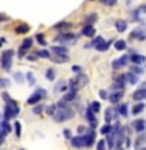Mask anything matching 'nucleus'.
Returning <instances> with one entry per match:
<instances>
[{"label": "nucleus", "mask_w": 146, "mask_h": 150, "mask_svg": "<svg viewBox=\"0 0 146 150\" xmlns=\"http://www.w3.org/2000/svg\"><path fill=\"white\" fill-rule=\"evenodd\" d=\"M2 97H3L5 103H6V106H5V110H3V117H5V120H8V119H13V117H16V116L19 114V111H21V108H19V105H17V103L13 100L11 97L8 96L6 92H3V94H2Z\"/></svg>", "instance_id": "nucleus-1"}, {"label": "nucleus", "mask_w": 146, "mask_h": 150, "mask_svg": "<svg viewBox=\"0 0 146 150\" xmlns=\"http://www.w3.org/2000/svg\"><path fill=\"white\" fill-rule=\"evenodd\" d=\"M74 117V110L72 108H63V110H58L54 112V119L57 122H64V120H69Z\"/></svg>", "instance_id": "nucleus-2"}, {"label": "nucleus", "mask_w": 146, "mask_h": 150, "mask_svg": "<svg viewBox=\"0 0 146 150\" xmlns=\"http://www.w3.org/2000/svg\"><path fill=\"white\" fill-rule=\"evenodd\" d=\"M87 83H88V77H87V75H85V74H79V75H75L72 80H69V88L71 89H79V88L85 86Z\"/></svg>", "instance_id": "nucleus-3"}, {"label": "nucleus", "mask_w": 146, "mask_h": 150, "mask_svg": "<svg viewBox=\"0 0 146 150\" xmlns=\"http://www.w3.org/2000/svg\"><path fill=\"white\" fill-rule=\"evenodd\" d=\"M13 56H14V50H5L2 53V69L3 70H9L13 64Z\"/></svg>", "instance_id": "nucleus-4"}, {"label": "nucleus", "mask_w": 146, "mask_h": 150, "mask_svg": "<svg viewBox=\"0 0 146 150\" xmlns=\"http://www.w3.org/2000/svg\"><path fill=\"white\" fill-rule=\"evenodd\" d=\"M44 97H46V91H44V89H36V91L27 98V105H36V103H41V100Z\"/></svg>", "instance_id": "nucleus-5"}, {"label": "nucleus", "mask_w": 146, "mask_h": 150, "mask_svg": "<svg viewBox=\"0 0 146 150\" xmlns=\"http://www.w3.org/2000/svg\"><path fill=\"white\" fill-rule=\"evenodd\" d=\"M75 39H77V35H74V33H61V35H58L55 38L57 42H61V44H74Z\"/></svg>", "instance_id": "nucleus-6"}, {"label": "nucleus", "mask_w": 146, "mask_h": 150, "mask_svg": "<svg viewBox=\"0 0 146 150\" xmlns=\"http://www.w3.org/2000/svg\"><path fill=\"white\" fill-rule=\"evenodd\" d=\"M31 44H33V39H31V38H25V39H24L22 45L19 47V52H17V56H19V58H22V56L25 55L28 50H30Z\"/></svg>", "instance_id": "nucleus-7"}, {"label": "nucleus", "mask_w": 146, "mask_h": 150, "mask_svg": "<svg viewBox=\"0 0 146 150\" xmlns=\"http://www.w3.org/2000/svg\"><path fill=\"white\" fill-rule=\"evenodd\" d=\"M83 136V147H91L94 144V139H96V133H94V130H89L87 131Z\"/></svg>", "instance_id": "nucleus-8"}, {"label": "nucleus", "mask_w": 146, "mask_h": 150, "mask_svg": "<svg viewBox=\"0 0 146 150\" xmlns=\"http://www.w3.org/2000/svg\"><path fill=\"white\" fill-rule=\"evenodd\" d=\"M129 64V55H122L120 59H115L112 63V67L115 69V70H118V69H121V67H124V66H127Z\"/></svg>", "instance_id": "nucleus-9"}, {"label": "nucleus", "mask_w": 146, "mask_h": 150, "mask_svg": "<svg viewBox=\"0 0 146 150\" xmlns=\"http://www.w3.org/2000/svg\"><path fill=\"white\" fill-rule=\"evenodd\" d=\"M129 63L135 64V66H140L141 63H146V58L140 53H130L129 55Z\"/></svg>", "instance_id": "nucleus-10"}, {"label": "nucleus", "mask_w": 146, "mask_h": 150, "mask_svg": "<svg viewBox=\"0 0 146 150\" xmlns=\"http://www.w3.org/2000/svg\"><path fill=\"white\" fill-rule=\"evenodd\" d=\"M130 39H137V41H145V39H146V31H145V30H141V27L135 28V30L130 33Z\"/></svg>", "instance_id": "nucleus-11"}, {"label": "nucleus", "mask_w": 146, "mask_h": 150, "mask_svg": "<svg viewBox=\"0 0 146 150\" xmlns=\"http://www.w3.org/2000/svg\"><path fill=\"white\" fill-rule=\"evenodd\" d=\"M75 98H77V89H71V88H69V91L64 94L61 100H63L64 103H68V102H72V100H75Z\"/></svg>", "instance_id": "nucleus-12"}, {"label": "nucleus", "mask_w": 146, "mask_h": 150, "mask_svg": "<svg viewBox=\"0 0 146 150\" xmlns=\"http://www.w3.org/2000/svg\"><path fill=\"white\" fill-rule=\"evenodd\" d=\"M132 97H134V100H137V102L145 100L146 98V88H138L134 94H132Z\"/></svg>", "instance_id": "nucleus-13"}, {"label": "nucleus", "mask_w": 146, "mask_h": 150, "mask_svg": "<svg viewBox=\"0 0 146 150\" xmlns=\"http://www.w3.org/2000/svg\"><path fill=\"white\" fill-rule=\"evenodd\" d=\"M122 96H124V89H121V91H115L113 94H110V97H108V100H110L112 103H118L122 98Z\"/></svg>", "instance_id": "nucleus-14"}, {"label": "nucleus", "mask_w": 146, "mask_h": 150, "mask_svg": "<svg viewBox=\"0 0 146 150\" xmlns=\"http://www.w3.org/2000/svg\"><path fill=\"white\" fill-rule=\"evenodd\" d=\"M82 35H85V36H88V38H93L94 35H96V30H94V27L93 25H83L82 27Z\"/></svg>", "instance_id": "nucleus-15"}, {"label": "nucleus", "mask_w": 146, "mask_h": 150, "mask_svg": "<svg viewBox=\"0 0 146 150\" xmlns=\"http://www.w3.org/2000/svg\"><path fill=\"white\" fill-rule=\"evenodd\" d=\"M132 127H134V130L135 131H143L145 130V127H146V120L145 119H137V120H134V124H132Z\"/></svg>", "instance_id": "nucleus-16"}, {"label": "nucleus", "mask_w": 146, "mask_h": 150, "mask_svg": "<svg viewBox=\"0 0 146 150\" xmlns=\"http://www.w3.org/2000/svg\"><path fill=\"white\" fill-rule=\"evenodd\" d=\"M50 58L54 63H58V64H63V63H68L69 61L68 55H50Z\"/></svg>", "instance_id": "nucleus-17"}, {"label": "nucleus", "mask_w": 146, "mask_h": 150, "mask_svg": "<svg viewBox=\"0 0 146 150\" xmlns=\"http://www.w3.org/2000/svg\"><path fill=\"white\" fill-rule=\"evenodd\" d=\"M71 144H72V147H75V149L83 147V136H72V138H71Z\"/></svg>", "instance_id": "nucleus-18"}, {"label": "nucleus", "mask_w": 146, "mask_h": 150, "mask_svg": "<svg viewBox=\"0 0 146 150\" xmlns=\"http://www.w3.org/2000/svg\"><path fill=\"white\" fill-rule=\"evenodd\" d=\"M52 55H68V49L64 45H54L52 47Z\"/></svg>", "instance_id": "nucleus-19"}, {"label": "nucleus", "mask_w": 146, "mask_h": 150, "mask_svg": "<svg viewBox=\"0 0 146 150\" xmlns=\"http://www.w3.org/2000/svg\"><path fill=\"white\" fill-rule=\"evenodd\" d=\"M112 119H116V110H113V108H107V110H105V122H107V124H110Z\"/></svg>", "instance_id": "nucleus-20"}, {"label": "nucleus", "mask_w": 146, "mask_h": 150, "mask_svg": "<svg viewBox=\"0 0 146 150\" xmlns=\"http://www.w3.org/2000/svg\"><path fill=\"white\" fill-rule=\"evenodd\" d=\"M115 28L120 33H124L127 30V22L126 21H122V19H118V21L115 22Z\"/></svg>", "instance_id": "nucleus-21"}, {"label": "nucleus", "mask_w": 146, "mask_h": 150, "mask_svg": "<svg viewBox=\"0 0 146 150\" xmlns=\"http://www.w3.org/2000/svg\"><path fill=\"white\" fill-rule=\"evenodd\" d=\"M110 44H112V42L110 41H101V42H99V44L96 45V47H94V49H96L97 52H105V50H108V47H110Z\"/></svg>", "instance_id": "nucleus-22"}, {"label": "nucleus", "mask_w": 146, "mask_h": 150, "mask_svg": "<svg viewBox=\"0 0 146 150\" xmlns=\"http://www.w3.org/2000/svg\"><path fill=\"white\" fill-rule=\"evenodd\" d=\"M143 110H145V103H143V102H137L135 105H134V108H132V114H134V116H138Z\"/></svg>", "instance_id": "nucleus-23"}, {"label": "nucleus", "mask_w": 146, "mask_h": 150, "mask_svg": "<svg viewBox=\"0 0 146 150\" xmlns=\"http://www.w3.org/2000/svg\"><path fill=\"white\" fill-rule=\"evenodd\" d=\"M9 131H11V125L8 124V120H3L2 124H0V133H3L5 136H6Z\"/></svg>", "instance_id": "nucleus-24"}, {"label": "nucleus", "mask_w": 146, "mask_h": 150, "mask_svg": "<svg viewBox=\"0 0 146 150\" xmlns=\"http://www.w3.org/2000/svg\"><path fill=\"white\" fill-rule=\"evenodd\" d=\"M96 21H97V14L96 13H91V14H88V16L85 17V25H93Z\"/></svg>", "instance_id": "nucleus-25"}, {"label": "nucleus", "mask_w": 146, "mask_h": 150, "mask_svg": "<svg viewBox=\"0 0 146 150\" xmlns=\"http://www.w3.org/2000/svg\"><path fill=\"white\" fill-rule=\"evenodd\" d=\"M115 50H120V52H122V50H126L127 49V44H126V41H122V39H118V41H115Z\"/></svg>", "instance_id": "nucleus-26"}, {"label": "nucleus", "mask_w": 146, "mask_h": 150, "mask_svg": "<svg viewBox=\"0 0 146 150\" xmlns=\"http://www.w3.org/2000/svg\"><path fill=\"white\" fill-rule=\"evenodd\" d=\"M124 75H126V83L129 81L130 84H135L137 81H138V75H135V74H132V72L124 74Z\"/></svg>", "instance_id": "nucleus-27"}, {"label": "nucleus", "mask_w": 146, "mask_h": 150, "mask_svg": "<svg viewBox=\"0 0 146 150\" xmlns=\"http://www.w3.org/2000/svg\"><path fill=\"white\" fill-rule=\"evenodd\" d=\"M28 31H30V25H27V23H21L19 27H16V33H19V35H24Z\"/></svg>", "instance_id": "nucleus-28"}, {"label": "nucleus", "mask_w": 146, "mask_h": 150, "mask_svg": "<svg viewBox=\"0 0 146 150\" xmlns=\"http://www.w3.org/2000/svg\"><path fill=\"white\" fill-rule=\"evenodd\" d=\"M105 144H107L110 149L115 147V134H113V133H108V134H107V141H105Z\"/></svg>", "instance_id": "nucleus-29"}, {"label": "nucleus", "mask_w": 146, "mask_h": 150, "mask_svg": "<svg viewBox=\"0 0 146 150\" xmlns=\"http://www.w3.org/2000/svg\"><path fill=\"white\" fill-rule=\"evenodd\" d=\"M88 106H89V110H91V111L94 112V114L101 111V103H99V102H91Z\"/></svg>", "instance_id": "nucleus-30"}, {"label": "nucleus", "mask_w": 146, "mask_h": 150, "mask_svg": "<svg viewBox=\"0 0 146 150\" xmlns=\"http://www.w3.org/2000/svg\"><path fill=\"white\" fill-rule=\"evenodd\" d=\"M69 27H71V23H68V22H60V23H57V25H54V28L55 30H69Z\"/></svg>", "instance_id": "nucleus-31"}, {"label": "nucleus", "mask_w": 146, "mask_h": 150, "mask_svg": "<svg viewBox=\"0 0 146 150\" xmlns=\"http://www.w3.org/2000/svg\"><path fill=\"white\" fill-rule=\"evenodd\" d=\"M129 72L135 74V75H138V74H143V67H140V66H135V64H130V67H129Z\"/></svg>", "instance_id": "nucleus-32"}, {"label": "nucleus", "mask_w": 146, "mask_h": 150, "mask_svg": "<svg viewBox=\"0 0 146 150\" xmlns=\"http://www.w3.org/2000/svg\"><path fill=\"white\" fill-rule=\"evenodd\" d=\"M46 78L49 80V81H54V80H55V70L52 67H49L46 70Z\"/></svg>", "instance_id": "nucleus-33"}, {"label": "nucleus", "mask_w": 146, "mask_h": 150, "mask_svg": "<svg viewBox=\"0 0 146 150\" xmlns=\"http://www.w3.org/2000/svg\"><path fill=\"white\" fill-rule=\"evenodd\" d=\"M116 112H120L121 116H127V114H129V112H127V105H126V103H121V105L118 106Z\"/></svg>", "instance_id": "nucleus-34"}, {"label": "nucleus", "mask_w": 146, "mask_h": 150, "mask_svg": "<svg viewBox=\"0 0 146 150\" xmlns=\"http://www.w3.org/2000/svg\"><path fill=\"white\" fill-rule=\"evenodd\" d=\"M35 55H36V58H50V53H49L47 50H44V49H42V50H38Z\"/></svg>", "instance_id": "nucleus-35"}, {"label": "nucleus", "mask_w": 146, "mask_h": 150, "mask_svg": "<svg viewBox=\"0 0 146 150\" xmlns=\"http://www.w3.org/2000/svg\"><path fill=\"white\" fill-rule=\"evenodd\" d=\"M42 111H44V105L42 103H36L35 108H33V114H41Z\"/></svg>", "instance_id": "nucleus-36"}, {"label": "nucleus", "mask_w": 146, "mask_h": 150, "mask_svg": "<svg viewBox=\"0 0 146 150\" xmlns=\"http://www.w3.org/2000/svg\"><path fill=\"white\" fill-rule=\"evenodd\" d=\"M35 38H36V42H38L39 45H42V47L46 45V39H44V35H42V33H38Z\"/></svg>", "instance_id": "nucleus-37"}, {"label": "nucleus", "mask_w": 146, "mask_h": 150, "mask_svg": "<svg viewBox=\"0 0 146 150\" xmlns=\"http://www.w3.org/2000/svg\"><path fill=\"white\" fill-rule=\"evenodd\" d=\"M104 39V38H101V36H96V38H94V39L91 41V42H89V44L87 45V47H96L97 44H99V42H101Z\"/></svg>", "instance_id": "nucleus-38"}, {"label": "nucleus", "mask_w": 146, "mask_h": 150, "mask_svg": "<svg viewBox=\"0 0 146 150\" xmlns=\"http://www.w3.org/2000/svg\"><path fill=\"white\" fill-rule=\"evenodd\" d=\"M14 133H16V138H21V122L14 124Z\"/></svg>", "instance_id": "nucleus-39"}, {"label": "nucleus", "mask_w": 146, "mask_h": 150, "mask_svg": "<svg viewBox=\"0 0 146 150\" xmlns=\"http://www.w3.org/2000/svg\"><path fill=\"white\" fill-rule=\"evenodd\" d=\"M110 131H112V125H110V124L104 125L102 128H101V133H102V134H108V133H110Z\"/></svg>", "instance_id": "nucleus-40"}, {"label": "nucleus", "mask_w": 146, "mask_h": 150, "mask_svg": "<svg viewBox=\"0 0 146 150\" xmlns=\"http://www.w3.org/2000/svg\"><path fill=\"white\" fill-rule=\"evenodd\" d=\"M102 5H105V6H115L118 3V0H101Z\"/></svg>", "instance_id": "nucleus-41"}, {"label": "nucleus", "mask_w": 146, "mask_h": 150, "mask_svg": "<svg viewBox=\"0 0 146 150\" xmlns=\"http://www.w3.org/2000/svg\"><path fill=\"white\" fill-rule=\"evenodd\" d=\"M87 119H88V122H91V120H94L96 117H94V112L89 110V106L87 108Z\"/></svg>", "instance_id": "nucleus-42"}, {"label": "nucleus", "mask_w": 146, "mask_h": 150, "mask_svg": "<svg viewBox=\"0 0 146 150\" xmlns=\"http://www.w3.org/2000/svg\"><path fill=\"white\" fill-rule=\"evenodd\" d=\"M9 86V80L0 77V88H8Z\"/></svg>", "instance_id": "nucleus-43"}, {"label": "nucleus", "mask_w": 146, "mask_h": 150, "mask_svg": "<svg viewBox=\"0 0 146 150\" xmlns=\"http://www.w3.org/2000/svg\"><path fill=\"white\" fill-rule=\"evenodd\" d=\"M46 111H47V114H49V116H54V112L57 111V106L55 105H49L46 108Z\"/></svg>", "instance_id": "nucleus-44"}, {"label": "nucleus", "mask_w": 146, "mask_h": 150, "mask_svg": "<svg viewBox=\"0 0 146 150\" xmlns=\"http://www.w3.org/2000/svg\"><path fill=\"white\" fill-rule=\"evenodd\" d=\"M143 142H146V136H145V134H141L140 138H138V141H137V144H135V145H137V149H140V145L143 144Z\"/></svg>", "instance_id": "nucleus-45"}, {"label": "nucleus", "mask_w": 146, "mask_h": 150, "mask_svg": "<svg viewBox=\"0 0 146 150\" xmlns=\"http://www.w3.org/2000/svg\"><path fill=\"white\" fill-rule=\"evenodd\" d=\"M105 149H107V144H105V141H104V139H101V141L97 142V150H105Z\"/></svg>", "instance_id": "nucleus-46"}, {"label": "nucleus", "mask_w": 146, "mask_h": 150, "mask_svg": "<svg viewBox=\"0 0 146 150\" xmlns=\"http://www.w3.org/2000/svg\"><path fill=\"white\" fill-rule=\"evenodd\" d=\"M27 81L30 83V84H35V77H33V74H31V72H28V74H27Z\"/></svg>", "instance_id": "nucleus-47"}, {"label": "nucleus", "mask_w": 146, "mask_h": 150, "mask_svg": "<svg viewBox=\"0 0 146 150\" xmlns=\"http://www.w3.org/2000/svg\"><path fill=\"white\" fill-rule=\"evenodd\" d=\"M57 91H66V83H64V81L58 83V86H57Z\"/></svg>", "instance_id": "nucleus-48"}, {"label": "nucleus", "mask_w": 146, "mask_h": 150, "mask_svg": "<svg viewBox=\"0 0 146 150\" xmlns=\"http://www.w3.org/2000/svg\"><path fill=\"white\" fill-rule=\"evenodd\" d=\"M21 75H22V74H19V72L14 74V80H16L17 83H21V81H22V77H21Z\"/></svg>", "instance_id": "nucleus-49"}, {"label": "nucleus", "mask_w": 146, "mask_h": 150, "mask_svg": "<svg viewBox=\"0 0 146 150\" xmlns=\"http://www.w3.org/2000/svg\"><path fill=\"white\" fill-rule=\"evenodd\" d=\"M99 97H101V98H104V100H105V98L108 97L107 91H99Z\"/></svg>", "instance_id": "nucleus-50"}, {"label": "nucleus", "mask_w": 146, "mask_h": 150, "mask_svg": "<svg viewBox=\"0 0 146 150\" xmlns=\"http://www.w3.org/2000/svg\"><path fill=\"white\" fill-rule=\"evenodd\" d=\"M96 127H97V120H96V119L89 122V128H91V130H94V128H96Z\"/></svg>", "instance_id": "nucleus-51"}, {"label": "nucleus", "mask_w": 146, "mask_h": 150, "mask_svg": "<svg viewBox=\"0 0 146 150\" xmlns=\"http://www.w3.org/2000/svg\"><path fill=\"white\" fill-rule=\"evenodd\" d=\"M63 134H64V138H66V139H71V138H72V136H71V131H69L68 128L63 131Z\"/></svg>", "instance_id": "nucleus-52"}, {"label": "nucleus", "mask_w": 146, "mask_h": 150, "mask_svg": "<svg viewBox=\"0 0 146 150\" xmlns=\"http://www.w3.org/2000/svg\"><path fill=\"white\" fill-rule=\"evenodd\" d=\"M72 70H74V72H77V74H80V70H82V69H80V66H72Z\"/></svg>", "instance_id": "nucleus-53"}, {"label": "nucleus", "mask_w": 146, "mask_h": 150, "mask_svg": "<svg viewBox=\"0 0 146 150\" xmlns=\"http://www.w3.org/2000/svg\"><path fill=\"white\" fill-rule=\"evenodd\" d=\"M138 11H141V13H145V14H146V3H145V5H141V6L138 8Z\"/></svg>", "instance_id": "nucleus-54"}, {"label": "nucleus", "mask_w": 146, "mask_h": 150, "mask_svg": "<svg viewBox=\"0 0 146 150\" xmlns=\"http://www.w3.org/2000/svg\"><path fill=\"white\" fill-rule=\"evenodd\" d=\"M3 141H5V134H3V133H0V145L3 144Z\"/></svg>", "instance_id": "nucleus-55"}, {"label": "nucleus", "mask_w": 146, "mask_h": 150, "mask_svg": "<svg viewBox=\"0 0 146 150\" xmlns=\"http://www.w3.org/2000/svg\"><path fill=\"white\" fill-rule=\"evenodd\" d=\"M113 149H115V150H124V149H122V145H115Z\"/></svg>", "instance_id": "nucleus-56"}, {"label": "nucleus", "mask_w": 146, "mask_h": 150, "mask_svg": "<svg viewBox=\"0 0 146 150\" xmlns=\"http://www.w3.org/2000/svg\"><path fill=\"white\" fill-rule=\"evenodd\" d=\"M6 19H8L6 16H2V14H0V21H6Z\"/></svg>", "instance_id": "nucleus-57"}, {"label": "nucleus", "mask_w": 146, "mask_h": 150, "mask_svg": "<svg viewBox=\"0 0 146 150\" xmlns=\"http://www.w3.org/2000/svg\"><path fill=\"white\" fill-rule=\"evenodd\" d=\"M141 150H146V147H143V149H141Z\"/></svg>", "instance_id": "nucleus-58"}, {"label": "nucleus", "mask_w": 146, "mask_h": 150, "mask_svg": "<svg viewBox=\"0 0 146 150\" xmlns=\"http://www.w3.org/2000/svg\"><path fill=\"white\" fill-rule=\"evenodd\" d=\"M88 2H91V0H88Z\"/></svg>", "instance_id": "nucleus-59"}, {"label": "nucleus", "mask_w": 146, "mask_h": 150, "mask_svg": "<svg viewBox=\"0 0 146 150\" xmlns=\"http://www.w3.org/2000/svg\"><path fill=\"white\" fill-rule=\"evenodd\" d=\"M21 150H24V149H21Z\"/></svg>", "instance_id": "nucleus-60"}]
</instances>
